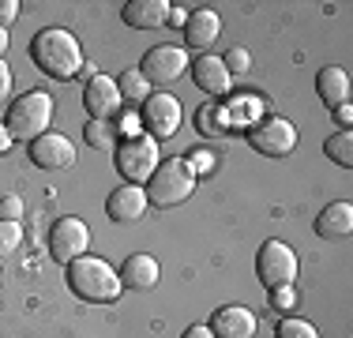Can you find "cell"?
<instances>
[{
	"mask_svg": "<svg viewBox=\"0 0 353 338\" xmlns=\"http://www.w3.org/2000/svg\"><path fill=\"white\" fill-rule=\"evenodd\" d=\"M30 61L38 64L41 75L64 83L83 72V49L75 41V34H68L64 27H46L30 38Z\"/></svg>",
	"mask_w": 353,
	"mask_h": 338,
	"instance_id": "obj_1",
	"label": "cell"
},
{
	"mask_svg": "<svg viewBox=\"0 0 353 338\" xmlns=\"http://www.w3.org/2000/svg\"><path fill=\"white\" fill-rule=\"evenodd\" d=\"M68 286L79 301H90V304H109L121 297V275H117L113 264H105L102 256H79L68 264Z\"/></svg>",
	"mask_w": 353,
	"mask_h": 338,
	"instance_id": "obj_2",
	"label": "cell"
},
{
	"mask_svg": "<svg viewBox=\"0 0 353 338\" xmlns=\"http://www.w3.org/2000/svg\"><path fill=\"white\" fill-rule=\"evenodd\" d=\"M49 124H53V98L46 90H27L23 98H15L8 106L4 117V128L12 132V139H27V143L46 135Z\"/></svg>",
	"mask_w": 353,
	"mask_h": 338,
	"instance_id": "obj_3",
	"label": "cell"
},
{
	"mask_svg": "<svg viewBox=\"0 0 353 338\" xmlns=\"http://www.w3.org/2000/svg\"><path fill=\"white\" fill-rule=\"evenodd\" d=\"M196 192V173L188 169L184 158H165L162 166L154 169V177L147 181V203L170 210L176 203H184Z\"/></svg>",
	"mask_w": 353,
	"mask_h": 338,
	"instance_id": "obj_4",
	"label": "cell"
},
{
	"mask_svg": "<svg viewBox=\"0 0 353 338\" xmlns=\"http://www.w3.org/2000/svg\"><path fill=\"white\" fill-rule=\"evenodd\" d=\"M162 166V155H158V143L150 139L147 132L128 135V139L117 147V169H121L124 184H147L154 177V169Z\"/></svg>",
	"mask_w": 353,
	"mask_h": 338,
	"instance_id": "obj_5",
	"label": "cell"
},
{
	"mask_svg": "<svg viewBox=\"0 0 353 338\" xmlns=\"http://www.w3.org/2000/svg\"><path fill=\"white\" fill-rule=\"evenodd\" d=\"M256 275L267 286V293H271L279 286H293V278L301 275V259L285 241H267L256 256Z\"/></svg>",
	"mask_w": 353,
	"mask_h": 338,
	"instance_id": "obj_6",
	"label": "cell"
},
{
	"mask_svg": "<svg viewBox=\"0 0 353 338\" xmlns=\"http://www.w3.org/2000/svg\"><path fill=\"white\" fill-rule=\"evenodd\" d=\"M248 143L267 158H285L297 147V128L285 117H259L248 124Z\"/></svg>",
	"mask_w": 353,
	"mask_h": 338,
	"instance_id": "obj_7",
	"label": "cell"
},
{
	"mask_svg": "<svg viewBox=\"0 0 353 338\" xmlns=\"http://www.w3.org/2000/svg\"><path fill=\"white\" fill-rule=\"evenodd\" d=\"M143 128H147L150 139H173L176 128H181V121H184V106H181V98H173V95H150L147 101H143Z\"/></svg>",
	"mask_w": 353,
	"mask_h": 338,
	"instance_id": "obj_8",
	"label": "cell"
},
{
	"mask_svg": "<svg viewBox=\"0 0 353 338\" xmlns=\"http://www.w3.org/2000/svg\"><path fill=\"white\" fill-rule=\"evenodd\" d=\"M49 252H53V259L57 264H64L68 267L72 259H79V256H87L90 252V230H87V222L83 218H61V222L49 230Z\"/></svg>",
	"mask_w": 353,
	"mask_h": 338,
	"instance_id": "obj_9",
	"label": "cell"
},
{
	"mask_svg": "<svg viewBox=\"0 0 353 338\" xmlns=\"http://www.w3.org/2000/svg\"><path fill=\"white\" fill-rule=\"evenodd\" d=\"M188 53H184L181 46H154L147 57H143V64H139V72L147 75L150 83H173V79H181L184 72H188Z\"/></svg>",
	"mask_w": 353,
	"mask_h": 338,
	"instance_id": "obj_10",
	"label": "cell"
},
{
	"mask_svg": "<svg viewBox=\"0 0 353 338\" xmlns=\"http://www.w3.org/2000/svg\"><path fill=\"white\" fill-rule=\"evenodd\" d=\"M83 106H87L90 121H109V117L121 113V90H117V79L109 75H90L87 87H83Z\"/></svg>",
	"mask_w": 353,
	"mask_h": 338,
	"instance_id": "obj_11",
	"label": "cell"
},
{
	"mask_svg": "<svg viewBox=\"0 0 353 338\" xmlns=\"http://www.w3.org/2000/svg\"><path fill=\"white\" fill-rule=\"evenodd\" d=\"M30 162L38 169H68L75 162V147L68 135L61 132H46L30 143Z\"/></svg>",
	"mask_w": 353,
	"mask_h": 338,
	"instance_id": "obj_12",
	"label": "cell"
},
{
	"mask_svg": "<svg viewBox=\"0 0 353 338\" xmlns=\"http://www.w3.org/2000/svg\"><path fill=\"white\" fill-rule=\"evenodd\" d=\"M188 72H192V83H196V87L203 90V95H211V98L230 95V87H233V75L225 72L222 57L203 53V57H196V61L188 64Z\"/></svg>",
	"mask_w": 353,
	"mask_h": 338,
	"instance_id": "obj_13",
	"label": "cell"
},
{
	"mask_svg": "<svg viewBox=\"0 0 353 338\" xmlns=\"http://www.w3.org/2000/svg\"><path fill=\"white\" fill-rule=\"evenodd\" d=\"M211 335L214 338H256L259 319L252 316L245 304H222V308L211 316Z\"/></svg>",
	"mask_w": 353,
	"mask_h": 338,
	"instance_id": "obj_14",
	"label": "cell"
},
{
	"mask_svg": "<svg viewBox=\"0 0 353 338\" xmlns=\"http://www.w3.org/2000/svg\"><path fill=\"white\" fill-rule=\"evenodd\" d=\"M147 188H139V184H121V188L109 192L105 199V215L113 218V222H139L143 215H147Z\"/></svg>",
	"mask_w": 353,
	"mask_h": 338,
	"instance_id": "obj_15",
	"label": "cell"
},
{
	"mask_svg": "<svg viewBox=\"0 0 353 338\" xmlns=\"http://www.w3.org/2000/svg\"><path fill=\"white\" fill-rule=\"evenodd\" d=\"M170 8H173L170 0H128L124 4V23L132 30H158L170 19Z\"/></svg>",
	"mask_w": 353,
	"mask_h": 338,
	"instance_id": "obj_16",
	"label": "cell"
},
{
	"mask_svg": "<svg viewBox=\"0 0 353 338\" xmlns=\"http://www.w3.org/2000/svg\"><path fill=\"white\" fill-rule=\"evenodd\" d=\"M121 275V286L124 290H154L158 286V259L147 256V252H136V256L124 259V267L117 270Z\"/></svg>",
	"mask_w": 353,
	"mask_h": 338,
	"instance_id": "obj_17",
	"label": "cell"
},
{
	"mask_svg": "<svg viewBox=\"0 0 353 338\" xmlns=\"http://www.w3.org/2000/svg\"><path fill=\"white\" fill-rule=\"evenodd\" d=\"M316 95L323 98L327 109L346 106V101H350V72H346V68H339V64L319 68V75H316Z\"/></svg>",
	"mask_w": 353,
	"mask_h": 338,
	"instance_id": "obj_18",
	"label": "cell"
},
{
	"mask_svg": "<svg viewBox=\"0 0 353 338\" xmlns=\"http://www.w3.org/2000/svg\"><path fill=\"white\" fill-rule=\"evenodd\" d=\"M218 30H222L218 12H211V8H196V12L188 15V23H184V41H188L192 49H211L218 41Z\"/></svg>",
	"mask_w": 353,
	"mask_h": 338,
	"instance_id": "obj_19",
	"label": "cell"
},
{
	"mask_svg": "<svg viewBox=\"0 0 353 338\" xmlns=\"http://www.w3.org/2000/svg\"><path fill=\"white\" fill-rule=\"evenodd\" d=\"M316 233L323 241H339V237H350L353 233V203L339 199V203H327L316 218Z\"/></svg>",
	"mask_w": 353,
	"mask_h": 338,
	"instance_id": "obj_20",
	"label": "cell"
},
{
	"mask_svg": "<svg viewBox=\"0 0 353 338\" xmlns=\"http://www.w3.org/2000/svg\"><path fill=\"white\" fill-rule=\"evenodd\" d=\"M117 90H121V101L124 106H139L150 98V79L139 72V68H128V72H121V79H117Z\"/></svg>",
	"mask_w": 353,
	"mask_h": 338,
	"instance_id": "obj_21",
	"label": "cell"
},
{
	"mask_svg": "<svg viewBox=\"0 0 353 338\" xmlns=\"http://www.w3.org/2000/svg\"><path fill=\"white\" fill-rule=\"evenodd\" d=\"M323 155L334 158L342 169H350L353 166V132H334L331 139L323 143Z\"/></svg>",
	"mask_w": 353,
	"mask_h": 338,
	"instance_id": "obj_22",
	"label": "cell"
},
{
	"mask_svg": "<svg viewBox=\"0 0 353 338\" xmlns=\"http://www.w3.org/2000/svg\"><path fill=\"white\" fill-rule=\"evenodd\" d=\"M199 132H203V135L230 132V117H225V109L222 106H203V109H199Z\"/></svg>",
	"mask_w": 353,
	"mask_h": 338,
	"instance_id": "obj_23",
	"label": "cell"
},
{
	"mask_svg": "<svg viewBox=\"0 0 353 338\" xmlns=\"http://www.w3.org/2000/svg\"><path fill=\"white\" fill-rule=\"evenodd\" d=\"M274 338H319V331L301 316H285L279 324V331H274Z\"/></svg>",
	"mask_w": 353,
	"mask_h": 338,
	"instance_id": "obj_24",
	"label": "cell"
},
{
	"mask_svg": "<svg viewBox=\"0 0 353 338\" xmlns=\"http://www.w3.org/2000/svg\"><path fill=\"white\" fill-rule=\"evenodd\" d=\"M19 244H23V226L19 222H4V218H0V259L12 256Z\"/></svg>",
	"mask_w": 353,
	"mask_h": 338,
	"instance_id": "obj_25",
	"label": "cell"
},
{
	"mask_svg": "<svg viewBox=\"0 0 353 338\" xmlns=\"http://www.w3.org/2000/svg\"><path fill=\"white\" fill-rule=\"evenodd\" d=\"M222 64H225V72H230V75H245V72H252V53H248V49H241V46H233L230 53L222 57Z\"/></svg>",
	"mask_w": 353,
	"mask_h": 338,
	"instance_id": "obj_26",
	"label": "cell"
},
{
	"mask_svg": "<svg viewBox=\"0 0 353 338\" xmlns=\"http://www.w3.org/2000/svg\"><path fill=\"white\" fill-rule=\"evenodd\" d=\"M214 158H218L214 150H207V147H196L188 158H184V162H188V169H192V173H211V169H214Z\"/></svg>",
	"mask_w": 353,
	"mask_h": 338,
	"instance_id": "obj_27",
	"label": "cell"
},
{
	"mask_svg": "<svg viewBox=\"0 0 353 338\" xmlns=\"http://www.w3.org/2000/svg\"><path fill=\"white\" fill-rule=\"evenodd\" d=\"M271 308L293 312V308H297V290H293V286H279V290H271Z\"/></svg>",
	"mask_w": 353,
	"mask_h": 338,
	"instance_id": "obj_28",
	"label": "cell"
},
{
	"mask_svg": "<svg viewBox=\"0 0 353 338\" xmlns=\"http://www.w3.org/2000/svg\"><path fill=\"white\" fill-rule=\"evenodd\" d=\"M87 143H90V147H109V143H113L109 124L105 121H87Z\"/></svg>",
	"mask_w": 353,
	"mask_h": 338,
	"instance_id": "obj_29",
	"label": "cell"
},
{
	"mask_svg": "<svg viewBox=\"0 0 353 338\" xmlns=\"http://www.w3.org/2000/svg\"><path fill=\"white\" fill-rule=\"evenodd\" d=\"M23 210H27V207H23L19 196H4V199H0V218H4V222H19Z\"/></svg>",
	"mask_w": 353,
	"mask_h": 338,
	"instance_id": "obj_30",
	"label": "cell"
},
{
	"mask_svg": "<svg viewBox=\"0 0 353 338\" xmlns=\"http://www.w3.org/2000/svg\"><path fill=\"white\" fill-rule=\"evenodd\" d=\"M19 15V0H0V27L8 30V23H15Z\"/></svg>",
	"mask_w": 353,
	"mask_h": 338,
	"instance_id": "obj_31",
	"label": "cell"
},
{
	"mask_svg": "<svg viewBox=\"0 0 353 338\" xmlns=\"http://www.w3.org/2000/svg\"><path fill=\"white\" fill-rule=\"evenodd\" d=\"M4 98H12V68L0 61V101Z\"/></svg>",
	"mask_w": 353,
	"mask_h": 338,
	"instance_id": "obj_32",
	"label": "cell"
},
{
	"mask_svg": "<svg viewBox=\"0 0 353 338\" xmlns=\"http://www.w3.org/2000/svg\"><path fill=\"white\" fill-rule=\"evenodd\" d=\"M334 124H339L342 132H350V124H353V109H350V101H346V106L334 109Z\"/></svg>",
	"mask_w": 353,
	"mask_h": 338,
	"instance_id": "obj_33",
	"label": "cell"
},
{
	"mask_svg": "<svg viewBox=\"0 0 353 338\" xmlns=\"http://www.w3.org/2000/svg\"><path fill=\"white\" fill-rule=\"evenodd\" d=\"M188 8H170V19H165V23H173V27H184V23H188Z\"/></svg>",
	"mask_w": 353,
	"mask_h": 338,
	"instance_id": "obj_34",
	"label": "cell"
},
{
	"mask_svg": "<svg viewBox=\"0 0 353 338\" xmlns=\"http://www.w3.org/2000/svg\"><path fill=\"white\" fill-rule=\"evenodd\" d=\"M181 338H214V335H211V327H207V324H196V327H188Z\"/></svg>",
	"mask_w": 353,
	"mask_h": 338,
	"instance_id": "obj_35",
	"label": "cell"
},
{
	"mask_svg": "<svg viewBox=\"0 0 353 338\" xmlns=\"http://www.w3.org/2000/svg\"><path fill=\"white\" fill-rule=\"evenodd\" d=\"M12 143H15V139H12V132H8V128H4V121H0V155H8V150H12Z\"/></svg>",
	"mask_w": 353,
	"mask_h": 338,
	"instance_id": "obj_36",
	"label": "cell"
},
{
	"mask_svg": "<svg viewBox=\"0 0 353 338\" xmlns=\"http://www.w3.org/2000/svg\"><path fill=\"white\" fill-rule=\"evenodd\" d=\"M8 41H12V38H8V30L0 27V61H4V53H8Z\"/></svg>",
	"mask_w": 353,
	"mask_h": 338,
	"instance_id": "obj_37",
	"label": "cell"
},
{
	"mask_svg": "<svg viewBox=\"0 0 353 338\" xmlns=\"http://www.w3.org/2000/svg\"><path fill=\"white\" fill-rule=\"evenodd\" d=\"M0 282H4V270H0Z\"/></svg>",
	"mask_w": 353,
	"mask_h": 338,
	"instance_id": "obj_38",
	"label": "cell"
}]
</instances>
